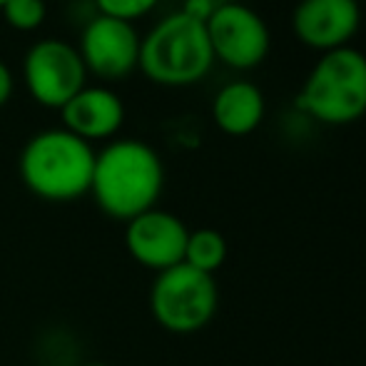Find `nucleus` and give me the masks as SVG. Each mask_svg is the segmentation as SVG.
<instances>
[{
  "label": "nucleus",
  "mask_w": 366,
  "mask_h": 366,
  "mask_svg": "<svg viewBox=\"0 0 366 366\" xmlns=\"http://www.w3.org/2000/svg\"><path fill=\"white\" fill-rule=\"evenodd\" d=\"M204 28L214 60L234 70H252L269 55V28L262 15L244 3H219L204 20Z\"/></svg>",
  "instance_id": "nucleus-7"
},
{
  "label": "nucleus",
  "mask_w": 366,
  "mask_h": 366,
  "mask_svg": "<svg viewBox=\"0 0 366 366\" xmlns=\"http://www.w3.org/2000/svg\"><path fill=\"white\" fill-rule=\"evenodd\" d=\"M214 63L212 45L202 20L184 10L164 15L140 40V60L149 80L159 85H192L209 73Z\"/></svg>",
  "instance_id": "nucleus-3"
},
{
  "label": "nucleus",
  "mask_w": 366,
  "mask_h": 366,
  "mask_svg": "<svg viewBox=\"0 0 366 366\" xmlns=\"http://www.w3.org/2000/svg\"><path fill=\"white\" fill-rule=\"evenodd\" d=\"M212 117L222 132L232 137L252 135L264 120V95L249 80L222 85L212 100Z\"/></svg>",
  "instance_id": "nucleus-12"
},
{
  "label": "nucleus",
  "mask_w": 366,
  "mask_h": 366,
  "mask_svg": "<svg viewBox=\"0 0 366 366\" xmlns=\"http://www.w3.org/2000/svg\"><path fill=\"white\" fill-rule=\"evenodd\" d=\"M362 5L354 0H299L292 13V30L299 43L319 53L347 48L359 33Z\"/></svg>",
  "instance_id": "nucleus-10"
},
{
  "label": "nucleus",
  "mask_w": 366,
  "mask_h": 366,
  "mask_svg": "<svg viewBox=\"0 0 366 366\" xmlns=\"http://www.w3.org/2000/svg\"><path fill=\"white\" fill-rule=\"evenodd\" d=\"M219 3H214V0H184V5H182V10L187 15H192V18H197V20H207L209 15H212V10L217 8Z\"/></svg>",
  "instance_id": "nucleus-16"
},
{
  "label": "nucleus",
  "mask_w": 366,
  "mask_h": 366,
  "mask_svg": "<svg viewBox=\"0 0 366 366\" xmlns=\"http://www.w3.org/2000/svg\"><path fill=\"white\" fill-rule=\"evenodd\" d=\"M13 87H15L13 70H10L8 63L0 58V105L10 100V95H13Z\"/></svg>",
  "instance_id": "nucleus-17"
},
{
  "label": "nucleus",
  "mask_w": 366,
  "mask_h": 366,
  "mask_svg": "<svg viewBox=\"0 0 366 366\" xmlns=\"http://www.w3.org/2000/svg\"><path fill=\"white\" fill-rule=\"evenodd\" d=\"M164 187V164L157 149L135 137L110 140L95 152L90 194L102 214L130 222L157 207Z\"/></svg>",
  "instance_id": "nucleus-1"
},
{
  "label": "nucleus",
  "mask_w": 366,
  "mask_h": 366,
  "mask_svg": "<svg viewBox=\"0 0 366 366\" xmlns=\"http://www.w3.org/2000/svg\"><path fill=\"white\" fill-rule=\"evenodd\" d=\"M77 366H112V364H105V362H82Z\"/></svg>",
  "instance_id": "nucleus-18"
},
{
  "label": "nucleus",
  "mask_w": 366,
  "mask_h": 366,
  "mask_svg": "<svg viewBox=\"0 0 366 366\" xmlns=\"http://www.w3.org/2000/svg\"><path fill=\"white\" fill-rule=\"evenodd\" d=\"M354 3H357V5H362V3H366V0H354Z\"/></svg>",
  "instance_id": "nucleus-19"
},
{
  "label": "nucleus",
  "mask_w": 366,
  "mask_h": 366,
  "mask_svg": "<svg viewBox=\"0 0 366 366\" xmlns=\"http://www.w3.org/2000/svg\"><path fill=\"white\" fill-rule=\"evenodd\" d=\"M0 10L8 23L20 30H33L45 20V0H5Z\"/></svg>",
  "instance_id": "nucleus-14"
},
{
  "label": "nucleus",
  "mask_w": 366,
  "mask_h": 366,
  "mask_svg": "<svg viewBox=\"0 0 366 366\" xmlns=\"http://www.w3.org/2000/svg\"><path fill=\"white\" fill-rule=\"evenodd\" d=\"M219 309V290L212 274L177 264L154 274L149 290L152 319L169 334H197L212 324Z\"/></svg>",
  "instance_id": "nucleus-5"
},
{
  "label": "nucleus",
  "mask_w": 366,
  "mask_h": 366,
  "mask_svg": "<svg viewBox=\"0 0 366 366\" xmlns=\"http://www.w3.org/2000/svg\"><path fill=\"white\" fill-rule=\"evenodd\" d=\"M187 237V224L177 214L159 207H152L125 222L127 254L154 274L182 264Z\"/></svg>",
  "instance_id": "nucleus-9"
},
{
  "label": "nucleus",
  "mask_w": 366,
  "mask_h": 366,
  "mask_svg": "<svg viewBox=\"0 0 366 366\" xmlns=\"http://www.w3.org/2000/svg\"><path fill=\"white\" fill-rule=\"evenodd\" d=\"M297 107L324 125H352L366 115V55L329 50L317 60L297 95Z\"/></svg>",
  "instance_id": "nucleus-4"
},
{
  "label": "nucleus",
  "mask_w": 366,
  "mask_h": 366,
  "mask_svg": "<svg viewBox=\"0 0 366 366\" xmlns=\"http://www.w3.org/2000/svg\"><path fill=\"white\" fill-rule=\"evenodd\" d=\"M159 0H95L97 13L112 15V18H122V20H135L140 15L149 13V10L157 5Z\"/></svg>",
  "instance_id": "nucleus-15"
},
{
  "label": "nucleus",
  "mask_w": 366,
  "mask_h": 366,
  "mask_svg": "<svg viewBox=\"0 0 366 366\" xmlns=\"http://www.w3.org/2000/svg\"><path fill=\"white\" fill-rule=\"evenodd\" d=\"M227 239L212 227L189 232L187 247H184V264L199 269L204 274H212L227 262Z\"/></svg>",
  "instance_id": "nucleus-13"
},
{
  "label": "nucleus",
  "mask_w": 366,
  "mask_h": 366,
  "mask_svg": "<svg viewBox=\"0 0 366 366\" xmlns=\"http://www.w3.org/2000/svg\"><path fill=\"white\" fill-rule=\"evenodd\" d=\"M95 147L68 127H45L25 140L18 157L23 184L45 202H75L90 194Z\"/></svg>",
  "instance_id": "nucleus-2"
},
{
  "label": "nucleus",
  "mask_w": 366,
  "mask_h": 366,
  "mask_svg": "<svg viewBox=\"0 0 366 366\" xmlns=\"http://www.w3.org/2000/svg\"><path fill=\"white\" fill-rule=\"evenodd\" d=\"M3 3H5V0H0V5H3Z\"/></svg>",
  "instance_id": "nucleus-20"
},
{
  "label": "nucleus",
  "mask_w": 366,
  "mask_h": 366,
  "mask_svg": "<svg viewBox=\"0 0 366 366\" xmlns=\"http://www.w3.org/2000/svg\"><path fill=\"white\" fill-rule=\"evenodd\" d=\"M23 75L35 100L48 107H63L85 87L87 68L77 45L63 38H40L25 53Z\"/></svg>",
  "instance_id": "nucleus-6"
},
{
  "label": "nucleus",
  "mask_w": 366,
  "mask_h": 366,
  "mask_svg": "<svg viewBox=\"0 0 366 366\" xmlns=\"http://www.w3.org/2000/svg\"><path fill=\"white\" fill-rule=\"evenodd\" d=\"M140 40V33L130 20L95 13L82 25L77 50L87 73H95L105 80H120L137 68Z\"/></svg>",
  "instance_id": "nucleus-8"
},
{
  "label": "nucleus",
  "mask_w": 366,
  "mask_h": 366,
  "mask_svg": "<svg viewBox=\"0 0 366 366\" xmlns=\"http://www.w3.org/2000/svg\"><path fill=\"white\" fill-rule=\"evenodd\" d=\"M60 110H63V127L87 142L115 135L125 122V102L105 85L80 87Z\"/></svg>",
  "instance_id": "nucleus-11"
}]
</instances>
